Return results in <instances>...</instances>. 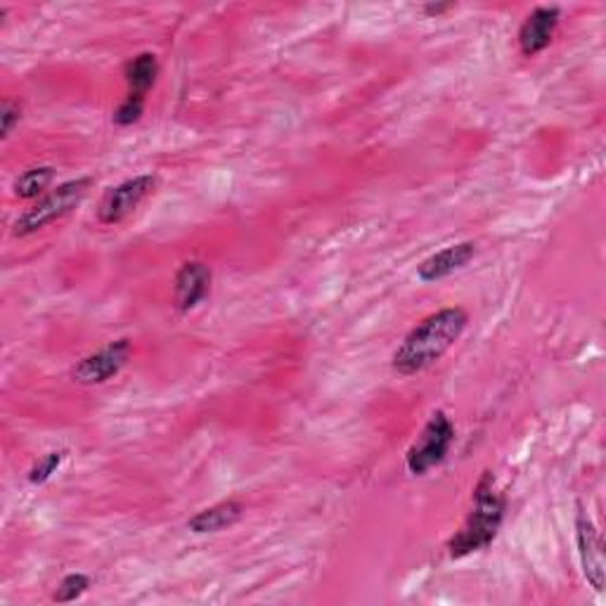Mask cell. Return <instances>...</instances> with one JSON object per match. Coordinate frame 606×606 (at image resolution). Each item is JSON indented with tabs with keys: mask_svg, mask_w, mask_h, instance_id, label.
Returning a JSON list of instances; mask_svg holds the SVG:
<instances>
[{
	"mask_svg": "<svg viewBox=\"0 0 606 606\" xmlns=\"http://www.w3.org/2000/svg\"><path fill=\"white\" fill-rule=\"evenodd\" d=\"M467 325L469 315L464 308H443V311L424 318L396 348L391 358L394 370L403 377L420 375L455 346Z\"/></svg>",
	"mask_w": 606,
	"mask_h": 606,
	"instance_id": "obj_1",
	"label": "cell"
},
{
	"mask_svg": "<svg viewBox=\"0 0 606 606\" xmlns=\"http://www.w3.org/2000/svg\"><path fill=\"white\" fill-rule=\"evenodd\" d=\"M502 519H505V498L495 491L493 474L483 472L481 481L476 483L474 507L469 512V517L448 543L450 557L462 559L472 552L486 550L498 536Z\"/></svg>",
	"mask_w": 606,
	"mask_h": 606,
	"instance_id": "obj_2",
	"label": "cell"
},
{
	"mask_svg": "<svg viewBox=\"0 0 606 606\" xmlns=\"http://www.w3.org/2000/svg\"><path fill=\"white\" fill-rule=\"evenodd\" d=\"M90 188H93V178L90 176L67 180V183L57 185L50 195L38 199L31 209L24 211L17 221L12 223V235L29 237L34 232L60 221V218L67 216L72 209H76V206L83 202Z\"/></svg>",
	"mask_w": 606,
	"mask_h": 606,
	"instance_id": "obj_3",
	"label": "cell"
},
{
	"mask_svg": "<svg viewBox=\"0 0 606 606\" xmlns=\"http://www.w3.org/2000/svg\"><path fill=\"white\" fill-rule=\"evenodd\" d=\"M453 441H455L453 422H450V417L443 410L434 412L431 420L424 424L417 441L408 450V457H405L408 472L412 476H424L429 469H434L436 464H441L446 460Z\"/></svg>",
	"mask_w": 606,
	"mask_h": 606,
	"instance_id": "obj_4",
	"label": "cell"
},
{
	"mask_svg": "<svg viewBox=\"0 0 606 606\" xmlns=\"http://www.w3.org/2000/svg\"><path fill=\"white\" fill-rule=\"evenodd\" d=\"M154 188H157V176L152 173L128 178L124 183L109 188L98 206V221L102 225L121 223L126 216H131L143 204V199H147Z\"/></svg>",
	"mask_w": 606,
	"mask_h": 606,
	"instance_id": "obj_5",
	"label": "cell"
},
{
	"mask_svg": "<svg viewBox=\"0 0 606 606\" xmlns=\"http://www.w3.org/2000/svg\"><path fill=\"white\" fill-rule=\"evenodd\" d=\"M133 353V346L128 339H116L100 351L86 356L79 365L74 368L72 377L83 386H95L114 379L126 368L128 358Z\"/></svg>",
	"mask_w": 606,
	"mask_h": 606,
	"instance_id": "obj_6",
	"label": "cell"
},
{
	"mask_svg": "<svg viewBox=\"0 0 606 606\" xmlns=\"http://www.w3.org/2000/svg\"><path fill=\"white\" fill-rule=\"evenodd\" d=\"M576 543L580 564H583V573L588 583L597 592L606 585V564H604V540L597 531L595 521L588 517V512L580 510L576 517Z\"/></svg>",
	"mask_w": 606,
	"mask_h": 606,
	"instance_id": "obj_7",
	"label": "cell"
},
{
	"mask_svg": "<svg viewBox=\"0 0 606 606\" xmlns=\"http://www.w3.org/2000/svg\"><path fill=\"white\" fill-rule=\"evenodd\" d=\"M211 268L204 261H185L176 273L173 285V306L180 313H190L197 308L211 289Z\"/></svg>",
	"mask_w": 606,
	"mask_h": 606,
	"instance_id": "obj_8",
	"label": "cell"
},
{
	"mask_svg": "<svg viewBox=\"0 0 606 606\" xmlns=\"http://www.w3.org/2000/svg\"><path fill=\"white\" fill-rule=\"evenodd\" d=\"M559 15L562 12L557 5H550V8L543 5V8H536L531 15L526 17V22L519 29L521 55L536 57L538 53H543V50L552 43L554 31H557Z\"/></svg>",
	"mask_w": 606,
	"mask_h": 606,
	"instance_id": "obj_9",
	"label": "cell"
},
{
	"mask_svg": "<svg viewBox=\"0 0 606 606\" xmlns=\"http://www.w3.org/2000/svg\"><path fill=\"white\" fill-rule=\"evenodd\" d=\"M476 256V244L474 242H460L453 247H446L441 252L431 254L429 259H424L417 268V278L422 282H438L448 275L457 273L467 266Z\"/></svg>",
	"mask_w": 606,
	"mask_h": 606,
	"instance_id": "obj_10",
	"label": "cell"
},
{
	"mask_svg": "<svg viewBox=\"0 0 606 606\" xmlns=\"http://www.w3.org/2000/svg\"><path fill=\"white\" fill-rule=\"evenodd\" d=\"M242 514H244V505L240 500H225V502H218L214 507L197 512L195 517L188 521V528L197 536L218 533L223 531V528L235 526L242 519Z\"/></svg>",
	"mask_w": 606,
	"mask_h": 606,
	"instance_id": "obj_11",
	"label": "cell"
},
{
	"mask_svg": "<svg viewBox=\"0 0 606 606\" xmlns=\"http://www.w3.org/2000/svg\"><path fill=\"white\" fill-rule=\"evenodd\" d=\"M124 76L128 83V93L145 98L150 88L157 83L159 76V62L154 53H140L124 67Z\"/></svg>",
	"mask_w": 606,
	"mask_h": 606,
	"instance_id": "obj_12",
	"label": "cell"
},
{
	"mask_svg": "<svg viewBox=\"0 0 606 606\" xmlns=\"http://www.w3.org/2000/svg\"><path fill=\"white\" fill-rule=\"evenodd\" d=\"M53 180H55L53 166H31V169L22 171L15 178V183H12V192H15L17 199H36L43 195Z\"/></svg>",
	"mask_w": 606,
	"mask_h": 606,
	"instance_id": "obj_13",
	"label": "cell"
},
{
	"mask_svg": "<svg viewBox=\"0 0 606 606\" xmlns=\"http://www.w3.org/2000/svg\"><path fill=\"white\" fill-rule=\"evenodd\" d=\"M88 588H90V578L86 573H69V576L62 578V583L57 585L53 599L60 602V604L76 602V599L86 595Z\"/></svg>",
	"mask_w": 606,
	"mask_h": 606,
	"instance_id": "obj_14",
	"label": "cell"
},
{
	"mask_svg": "<svg viewBox=\"0 0 606 606\" xmlns=\"http://www.w3.org/2000/svg\"><path fill=\"white\" fill-rule=\"evenodd\" d=\"M143 112H145V98L128 93L121 105L114 109L112 121L116 126H133V124L140 121V116H143Z\"/></svg>",
	"mask_w": 606,
	"mask_h": 606,
	"instance_id": "obj_15",
	"label": "cell"
},
{
	"mask_svg": "<svg viewBox=\"0 0 606 606\" xmlns=\"http://www.w3.org/2000/svg\"><path fill=\"white\" fill-rule=\"evenodd\" d=\"M64 450H53V453H48L46 457L38 460L31 472H29V483L31 486H43L50 476H53L57 469H60V464L64 462Z\"/></svg>",
	"mask_w": 606,
	"mask_h": 606,
	"instance_id": "obj_16",
	"label": "cell"
},
{
	"mask_svg": "<svg viewBox=\"0 0 606 606\" xmlns=\"http://www.w3.org/2000/svg\"><path fill=\"white\" fill-rule=\"evenodd\" d=\"M22 121V105L15 100H3L0 105V136L10 138V133L15 131V126Z\"/></svg>",
	"mask_w": 606,
	"mask_h": 606,
	"instance_id": "obj_17",
	"label": "cell"
},
{
	"mask_svg": "<svg viewBox=\"0 0 606 606\" xmlns=\"http://www.w3.org/2000/svg\"><path fill=\"white\" fill-rule=\"evenodd\" d=\"M453 8H455V3H427V5H424V15L438 17V15H443V12L453 10Z\"/></svg>",
	"mask_w": 606,
	"mask_h": 606,
	"instance_id": "obj_18",
	"label": "cell"
}]
</instances>
